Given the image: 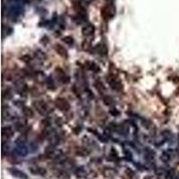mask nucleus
Masks as SVG:
<instances>
[{
    "instance_id": "nucleus-16",
    "label": "nucleus",
    "mask_w": 179,
    "mask_h": 179,
    "mask_svg": "<svg viewBox=\"0 0 179 179\" xmlns=\"http://www.w3.org/2000/svg\"><path fill=\"white\" fill-rule=\"evenodd\" d=\"M103 102H104V104H105V105L110 106L114 103V100H113V99H112L110 96L106 95V96L103 97Z\"/></svg>"
},
{
    "instance_id": "nucleus-17",
    "label": "nucleus",
    "mask_w": 179,
    "mask_h": 179,
    "mask_svg": "<svg viewBox=\"0 0 179 179\" xmlns=\"http://www.w3.org/2000/svg\"><path fill=\"white\" fill-rule=\"evenodd\" d=\"M62 41H63L65 43L66 45H69V46H72L74 42V38L71 37V36H65V37H64Z\"/></svg>"
},
{
    "instance_id": "nucleus-1",
    "label": "nucleus",
    "mask_w": 179,
    "mask_h": 179,
    "mask_svg": "<svg viewBox=\"0 0 179 179\" xmlns=\"http://www.w3.org/2000/svg\"><path fill=\"white\" fill-rule=\"evenodd\" d=\"M115 14H116V9L112 5H106L101 9V15L106 21L113 18Z\"/></svg>"
},
{
    "instance_id": "nucleus-2",
    "label": "nucleus",
    "mask_w": 179,
    "mask_h": 179,
    "mask_svg": "<svg viewBox=\"0 0 179 179\" xmlns=\"http://www.w3.org/2000/svg\"><path fill=\"white\" fill-rule=\"evenodd\" d=\"M107 81L108 83V85L116 91H121L123 90V85L121 84V82L116 78V76H113V75H109L107 78Z\"/></svg>"
},
{
    "instance_id": "nucleus-9",
    "label": "nucleus",
    "mask_w": 179,
    "mask_h": 179,
    "mask_svg": "<svg viewBox=\"0 0 179 179\" xmlns=\"http://www.w3.org/2000/svg\"><path fill=\"white\" fill-rule=\"evenodd\" d=\"M14 131L13 129V127L11 126H5L2 128V136L4 138H11V137L14 135Z\"/></svg>"
},
{
    "instance_id": "nucleus-24",
    "label": "nucleus",
    "mask_w": 179,
    "mask_h": 179,
    "mask_svg": "<svg viewBox=\"0 0 179 179\" xmlns=\"http://www.w3.org/2000/svg\"><path fill=\"white\" fill-rule=\"evenodd\" d=\"M110 114H111L112 116H116L119 115V112H118L116 109H114V108H113V109H111V110H110Z\"/></svg>"
},
{
    "instance_id": "nucleus-11",
    "label": "nucleus",
    "mask_w": 179,
    "mask_h": 179,
    "mask_svg": "<svg viewBox=\"0 0 179 179\" xmlns=\"http://www.w3.org/2000/svg\"><path fill=\"white\" fill-rule=\"evenodd\" d=\"M31 173L33 175H38V176H45L47 174L46 169L43 168H40V167H34V168H31L30 169Z\"/></svg>"
},
{
    "instance_id": "nucleus-23",
    "label": "nucleus",
    "mask_w": 179,
    "mask_h": 179,
    "mask_svg": "<svg viewBox=\"0 0 179 179\" xmlns=\"http://www.w3.org/2000/svg\"><path fill=\"white\" fill-rule=\"evenodd\" d=\"M42 125L44 126L45 127H48V126H50V124H51V122H50V120L47 117V118H44L42 120Z\"/></svg>"
},
{
    "instance_id": "nucleus-18",
    "label": "nucleus",
    "mask_w": 179,
    "mask_h": 179,
    "mask_svg": "<svg viewBox=\"0 0 179 179\" xmlns=\"http://www.w3.org/2000/svg\"><path fill=\"white\" fill-rule=\"evenodd\" d=\"M76 152H77V155H80V156H87V155H88V153H89V151H88L87 150L84 149V148H80V149H78Z\"/></svg>"
},
{
    "instance_id": "nucleus-7",
    "label": "nucleus",
    "mask_w": 179,
    "mask_h": 179,
    "mask_svg": "<svg viewBox=\"0 0 179 179\" xmlns=\"http://www.w3.org/2000/svg\"><path fill=\"white\" fill-rule=\"evenodd\" d=\"M56 73L57 74L58 79H59L63 84H68V83H69V81H70L69 76L65 74L61 68H59V67L56 68Z\"/></svg>"
},
{
    "instance_id": "nucleus-4",
    "label": "nucleus",
    "mask_w": 179,
    "mask_h": 179,
    "mask_svg": "<svg viewBox=\"0 0 179 179\" xmlns=\"http://www.w3.org/2000/svg\"><path fill=\"white\" fill-rule=\"evenodd\" d=\"M55 105L56 107L61 110V111H68L70 109V104L69 102L63 98H57L55 100Z\"/></svg>"
},
{
    "instance_id": "nucleus-20",
    "label": "nucleus",
    "mask_w": 179,
    "mask_h": 179,
    "mask_svg": "<svg viewBox=\"0 0 179 179\" xmlns=\"http://www.w3.org/2000/svg\"><path fill=\"white\" fill-rule=\"evenodd\" d=\"M20 59L22 62H24V63H28V62H30L32 60V56L30 55H23L22 56L20 57Z\"/></svg>"
},
{
    "instance_id": "nucleus-13",
    "label": "nucleus",
    "mask_w": 179,
    "mask_h": 179,
    "mask_svg": "<svg viewBox=\"0 0 179 179\" xmlns=\"http://www.w3.org/2000/svg\"><path fill=\"white\" fill-rule=\"evenodd\" d=\"M94 87H95V89H96L98 91H99V92H103V91H105V90H106L105 86H104V84H103L100 81H99V80L95 81Z\"/></svg>"
},
{
    "instance_id": "nucleus-14",
    "label": "nucleus",
    "mask_w": 179,
    "mask_h": 179,
    "mask_svg": "<svg viewBox=\"0 0 179 179\" xmlns=\"http://www.w3.org/2000/svg\"><path fill=\"white\" fill-rule=\"evenodd\" d=\"M22 113L23 115L28 117V118H31L33 116V111H32V108H30L29 107H23L22 108Z\"/></svg>"
},
{
    "instance_id": "nucleus-22",
    "label": "nucleus",
    "mask_w": 179,
    "mask_h": 179,
    "mask_svg": "<svg viewBox=\"0 0 179 179\" xmlns=\"http://www.w3.org/2000/svg\"><path fill=\"white\" fill-rule=\"evenodd\" d=\"M11 96H12V93H11V91L8 89H6V90H5L4 91H3V97H4V99H10Z\"/></svg>"
},
{
    "instance_id": "nucleus-21",
    "label": "nucleus",
    "mask_w": 179,
    "mask_h": 179,
    "mask_svg": "<svg viewBox=\"0 0 179 179\" xmlns=\"http://www.w3.org/2000/svg\"><path fill=\"white\" fill-rule=\"evenodd\" d=\"M161 160L162 161H165V162H167V161H169V159H170V156H169V154L168 152H163L162 153V155H161Z\"/></svg>"
},
{
    "instance_id": "nucleus-10",
    "label": "nucleus",
    "mask_w": 179,
    "mask_h": 179,
    "mask_svg": "<svg viewBox=\"0 0 179 179\" xmlns=\"http://www.w3.org/2000/svg\"><path fill=\"white\" fill-rule=\"evenodd\" d=\"M14 152L16 153V155H19V156H26L27 153H28V149L25 147L23 144H18V146L15 148L14 150Z\"/></svg>"
},
{
    "instance_id": "nucleus-8",
    "label": "nucleus",
    "mask_w": 179,
    "mask_h": 179,
    "mask_svg": "<svg viewBox=\"0 0 179 179\" xmlns=\"http://www.w3.org/2000/svg\"><path fill=\"white\" fill-rule=\"evenodd\" d=\"M55 50L57 52V54L60 56H62L64 58H67V56H68V52H67V50H66V49L63 47L61 44H56L55 45Z\"/></svg>"
},
{
    "instance_id": "nucleus-19",
    "label": "nucleus",
    "mask_w": 179,
    "mask_h": 179,
    "mask_svg": "<svg viewBox=\"0 0 179 179\" xmlns=\"http://www.w3.org/2000/svg\"><path fill=\"white\" fill-rule=\"evenodd\" d=\"M75 174L77 177H84L86 175V171L83 168H78L77 170L75 171Z\"/></svg>"
},
{
    "instance_id": "nucleus-15",
    "label": "nucleus",
    "mask_w": 179,
    "mask_h": 179,
    "mask_svg": "<svg viewBox=\"0 0 179 179\" xmlns=\"http://www.w3.org/2000/svg\"><path fill=\"white\" fill-rule=\"evenodd\" d=\"M96 49H97L98 52L99 53V55H100V54H101V55H106V54L107 53V48H106L105 45L99 44V45L96 47Z\"/></svg>"
},
{
    "instance_id": "nucleus-6",
    "label": "nucleus",
    "mask_w": 179,
    "mask_h": 179,
    "mask_svg": "<svg viewBox=\"0 0 179 179\" xmlns=\"http://www.w3.org/2000/svg\"><path fill=\"white\" fill-rule=\"evenodd\" d=\"M94 32H95V27L92 25V24H91V23L86 24L85 26L83 27V29H82L83 35L85 36V37H90V36H92V35L94 34Z\"/></svg>"
},
{
    "instance_id": "nucleus-12",
    "label": "nucleus",
    "mask_w": 179,
    "mask_h": 179,
    "mask_svg": "<svg viewBox=\"0 0 179 179\" xmlns=\"http://www.w3.org/2000/svg\"><path fill=\"white\" fill-rule=\"evenodd\" d=\"M85 65H86V67H87L89 70H91V71H92V72H94V73H98V72L99 71V65H98L97 64L93 63V62L89 61V60H87V61H86Z\"/></svg>"
},
{
    "instance_id": "nucleus-5",
    "label": "nucleus",
    "mask_w": 179,
    "mask_h": 179,
    "mask_svg": "<svg viewBox=\"0 0 179 179\" xmlns=\"http://www.w3.org/2000/svg\"><path fill=\"white\" fill-rule=\"evenodd\" d=\"M8 172L10 173L11 175L14 177H16L18 179H28V176L20 169H16V168H9L8 169Z\"/></svg>"
},
{
    "instance_id": "nucleus-3",
    "label": "nucleus",
    "mask_w": 179,
    "mask_h": 179,
    "mask_svg": "<svg viewBox=\"0 0 179 179\" xmlns=\"http://www.w3.org/2000/svg\"><path fill=\"white\" fill-rule=\"evenodd\" d=\"M33 107L38 111V113H40L41 115H45V114H47L49 112L48 105L43 100H36V101H34L33 102Z\"/></svg>"
},
{
    "instance_id": "nucleus-25",
    "label": "nucleus",
    "mask_w": 179,
    "mask_h": 179,
    "mask_svg": "<svg viewBox=\"0 0 179 179\" xmlns=\"http://www.w3.org/2000/svg\"><path fill=\"white\" fill-rule=\"evenodd\" d=\"M86 1H88V2H90V1H92V0H86Z\"/></svg>"
}]
</instances>
